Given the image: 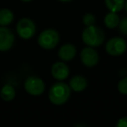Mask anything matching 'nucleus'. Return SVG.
<instances>
[{"instance_id":"f257e3e1","label":"nucleus","mask_w":127,"mask_h":127,"mask_svg":"<svg viewBox=\"0 0 127 127\" xmlns=\"http://www.w3.org/2000/svg\"><path fill=\"white\" fill-rule=\"evenodd\" d=\"M71 89L69 85L64 83L63 81H58L51 85L48 92L49 101L54 105L64 104L71 97Z\"/></svg>"},{"instance_id":"f03ea898","label":"nucleus","mask_w":127,"mask_h":127,"mask_svg":"<svg viewBox=\"0 0 127 127\" xmlns=\"http://www.w3.org/2000/svg\"><path fill=\"white\" fill-rule=\"evenodd\" d=\"M82 41L87 46L98 47L102 45L105 39V34L104 31L99 27L94 25L85 26L82 32Z\"/></svg>"},{"instance_id":"7ed1b4c3","label":"nucleus","mask_w":127,"mask_h":127,"mask_svg":"<svg viewBox=\"0 0 127 127\" xmlns=\"http://www.w3.org/2000/svg\"><path fill=\"white\" fill-rule=\"evenodd\" d=\"M59 33L55 29H45L37 37V44L44 50H52L58 44Z\"/></svg>"},{"instance_id":"20e7f679","label":"nucleus","mask_w":127,"mask_h":127,"mask_svg":"<svg viewBox=\"0 0 127 127\" xmlns=\"http://www.w3.org/2000/svg\"><path fill=\"white\" fill-rule=\"evenodd\" d=\"M16 32L18 37L22 39L28 40L34 37L36 33V25L32 19L29 18H23L17 23Z\"/></svg>"},{"instance_id":"39448f33","label":"nucleus","mask_w":127,"mask_h":127,"mask_svg":"<svg viewBox=\"0 0 127 127\" xmlns=\"http://www.w3.org/2000/svg\"><path fill=\"white\" fill-rule=\"evenodd\" d=\"M25 90L29 95L37 97L42 95L45 90V84L40 78L36 76H30L25 79L24 84Z\"/></svg>"},{"instance_id":"423d86ee","label":"nucleus","mask_w":127,"mask_h":127,"mask_svg":"<svg viewBox=\"0 0 127 127\" xmlns=\"http://www.w3.org/2000/svg\"><path fill=\"white\" fill-rule=\"evenodd\" d=\"M126 50L127 42L121 37H111L105 44V51L111 56H121L126 51Z\"/></svg>"},{"instance_id":"0eeeda50","label":"nucleus","mask_w":127,"mask_h":127,"mask_svg":"<svg viewBox=\"0 0 127 127\" xmlns=\"http://www.w3.org/2000/svg\"><path fill=\"white\" fill-rule=\"evenodd\" d=\"M80 59L85 66L92 68L98 64L99 54L94 47L86 45V47L83 48L80 52Z\"/></svg>"},{"instance_id":"6e6552de","label":"nucleus","mask_w":127,"mask_h":127,"mask_svg":"<svg viewBox=\"0 0 127 127\" xmlns=\"http://www.w3.org/2000/svg\"><path fill=\"white\" fill-rule=\"evenodd\" d=\"M15 35L7 26H0V51H7L13 47Z\"/></svg>"},{"instance_id":"1a4fd4ad","label":"nucleus","mask_w":127,"mask_h":127,"mask_svg":"<svg viewBox=\"0 0 127 127\" xmlns=\"http://www.w3.org/2000/svg\"><path fill=\"white\" fill-rule=\"evenodd\" d=\"M51 74L57 81H64L68 78L70 75V69L64 61L55 62L51 65Z\"/></svg>"},{"instance_id":"9d476101","label":"nucleus","mask_w":127,"mask_h":127,"mask_svg":"<svg viewBox=\"0 0 127 127\" xmlns=\"http://www.w3.org/2000/svg\"><path fill=\"white\" fill-rule=\"evenodd\" d=\"M77 55V48L72 44H64L59 48L58 56L61 61L69 62L74 59Z\"/></svg>"},{"instance_id":"9b49d317","label":"nucleus","mask_w":127,"mask_h":127,"mask_svg":"<svg viewBox=\"0 0 127 127\" xmlns=\"http://www.w3.org/2000/svg\"><path fill=\"white\" fill-rule=\"evenodd\" d=\"M88 82L85 77L81 75H77L71 78L69 82V86L71 87V91L75 92H81L87 88Z\"/></svg>"},{"instance_id":"f8f14e48","label":"nucleus","mask_w":127,"mask_h":127,"mask_svg":"<svg viewBox=\"0 0 127 127\" xmlns=\"http://www.w3.org/2000/svg\"><path fill=\"white\" fill-rule=\"evenodd\" d=\"M16 90L11 85H4L0 90V97L5 102H11L16 97Z\"/></svg>"},{"instance_id":"ddd939ff","label":"nucleus","mask_w":127,"mask_h":127,"mask_svg":"<svg viewBox=\"0 0 127 127\" xmlns=\"http://www.w3.org/2000/svg\"><path fill=\"white\" fill-rule=\"evenodd\" d=\"M14 20V13L7 8L0 9V26H8Z\"/></svg>"},{"instance_id":"4468645a","label":"nucleus","mask_w":127,"mask_h":127,"mask_svg":"<svg viewBox=\"0 0 127 127\" xmlns=\"http://www.w3.org/2000/svg\"><path fill=\"white\" fill-rule=\"evenodd\" d=\"M120 18L119 16L118 15L117 12H112V11H109V13L105 15L104 18V23L107 28L109 29H115L118 26Z\"/></svg>"},{"instance_id":"2eb2a0df","label":"nucleus","mask_w":127,"mask_h":127,"mask_svg":"<svg viewBox=\"0 0 127 127\" xmlns=\"http://www.w3.org/2000/svg\"><path fill=\"white\" fill-rule=\"evenodd\" d=\"M104 4L109 11L118 13L125 9V0H104Z\"/></svg>"},{"instance_id":"dca6fc26","label":"nucleus","mask_w":127,"mask_h":127,"mask_svg":"<svg viewBox=\"0 0 127 127\" xmlns=\"http://www.w3.org/2000/svg\"><path fill=\"white\" fill-rule=\"evenodd\" d=\"M118 91L122 95H127V77L120 79L117 85Z\"/></svg>"},{"instance_id":"f3484780","label":"nucleus","mask_w":127,"mask_h":127,"mask_svg":"<svg viewBox=\"0 0 127 127\" xmlns=\"http://www.w3.org/2000/svg\"><path fill=\"white\" fill-rule=\"evenodd\" d=\"M83 24L85 26H91L94 25L96 23V18L92 13H86L83 16Z\"/></svg>"},{"instance_id":"a211bd4d","label":"nucleus","mask_w":127,"mask_h":127,"mask_svg":"<svg viewBox=\"0 0 127 127\" xmlns=\"http://www.w3.org/2000/svg\"><path fill=\"white\" fill-rule=\"evenodd\" d=\"M118 29V32L122 35L127 36V17H124V18H120Z\"/></svg>"},{"instance_id":"6ab92c4d","label":"nucleus","mask_w":127,"mask_h":127,"mask_svg":"<svg viewBox=\"0 0 127 127\" xmlns=\"http://www.w3.org/2000/svg\"><path fill=\"white\" fill-rule=\"evenodd\" d=\"M117 127H127V117L119 118L116 124Z\"/></svg>"},{"instance_id":"aec40b11","label":"nucleus","mask_w":127,"mask_h":127,"mask_svg":"<svg viewBox=\"0 0 127 127\" xmlns=\"http://www.w3.org/2000/svg\"><path fill=\"white\" fill-rule=\"evenodd\" d=\"M60 2H63V3H68V2H71L72 0H58Z\"/></svg>"},{"instance_id":"412c9836","label":"nucleus","mask_w":127,"mask_h":127,"mask_svg":"<svg viewBox=\"0 0 127 127\" xmlns=\"http://www.w3.org/2000/svg\"><path fill=\"white\" fill-rule=\"evenodd\" d=\"M21 1L24 3H29V2H32V0H21Z\"/></svg>"},{"instance_id":"4be33fe9","label":"nucleus","mask_w":127,"mask_h":127,"mask_svg":"<svg viewBox=\"0 0 127 127\" xmlns=\"http://www.w3.org/2000/svg\"><path fill=\"white\" fill-rule=\"evenodd\" d=\"M125 10L127 12V0H125Z\"/></svg>"}]
</instances>
